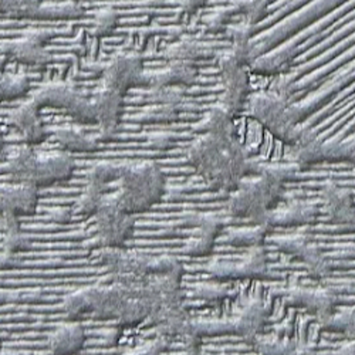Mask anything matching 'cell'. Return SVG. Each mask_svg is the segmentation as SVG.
Listing matches in <instances>:
<instances>
[{
  "label": "cell",
  "mask_w": 355,
  "mask_h": 355,
  "mask_svg": "<svg viewBox=\"0 0 355 355\" xmlns=\"http://www.w3.org/2000/svg\"><path fill=\"white\" fill-rule=\"evenodd\" d=\"M187 158L211 189L232 192L252 172V162L236 132L205 131L188 148Z\"/></svg>",
  "instance_id": "cell-1"
},
{
  "label": "cell",
  "mask_w": 355,
  "mask_h": 355,
  "mask_svg": "<svg viewBox=\"0 0 355 355\" xmlns=\"http://www.w3.org/2000/svg\"><path fill=\"white\" fill-rule=\"evenodd\" d=\"M282 196L283 176L279 171L261 169L250 172L232 191L226 211L233 218L264 225L268 214L282 200Z\"/></svg>",
  "instance_id": "cell-2"
},
{
  "label": "cell",
  "mask_w": 355,
  "mask_h": 355,
  "mask_svg": "<svg viewBox=\"0 0 355 355\" xmlns=\"http://www.w3.org/2000/svg\"><path fill=\"white\" fill-rule=\"evenodd\" d=\"M118 182V199L132 215L151 209L164 198L166 191V178L162 169L151 161L123 166Z\"/></svg>",
  "instance_id": "cell-3"
},
{
  "label": "cell",
  "mask_w": 355,
  "mask_h": 355,
  "mask_svg": "<svg viewBox=\"0 0 355 355\" xmlns=\"http://www.w3.org/2000/svg\"><path fill=\"white\" fill-rule=\"evenodd\" d=\"M287 97L284 88H269L248 97L250 115L284 144L300 128V116Z\"/></svg>",
  "instance_id": "cell-4"
},
{
  "label": "cell",
  "mask_w": 355,
  "mask_h": 355,
  "mask_svg": "<svg viewBox=\"0 0 355 355\" xmlns=\"http://www.w3.org/2000/svg\"><path fill=\"white\" fill-rule=\"evenodd\" d=\"M98 239L105 248H124L135 229V215L130 214L116 192L105 193L94 215Z\"/></svg>",
  "instance_id": "cell-5"
},
{
  "label": "cell",
  "mask_w": 355,
  "mask_h": 355,
  "mask_svg": "<svg viewBox=\"0 0 355 355\" xmlns=\"http://www.w3.org/2000/svg\"><path fill=\"white\" fill-rule=\"evenodd\" d=\"M31 101L40 111L44 107L64 110L78 123L97 124L93 103L85 100L69 83H50L42 87Z\"/></svg>",
  "instance_id": "cell-6"
},
{
  "label": "cell",
  "mask_w": 355,
  "mask_h": 355,
  "mask_svg": "<svg viewBox=\"0 0 355 355\" xmlns=\"http://www.w3.org/2000/svg\"><path fill=\"white\" fill-rule=\"evenodd\" d=\"M246 62L234 54L232 50H226L219 54L218 69L220 73L223 94L219 105L229 111L232 115L242 110L249 97V76L246 71Z\"/></svg>",
  "instance_id": "cell-7"
},
{
  "label": "cell",
  "mask_w": 355,
  "mask_h": 355,
  "mask_svg": "<svg viewBox=\"0 0 355 355\" xmlns=\"http://www.w3.org/2000/svg\"><path fill=\"white\" fill-rule=\"evenodd\" d=\"M145 69L141 55L135 53L116 54L103 67V87L125 96L131 88L144 85Z\"/></svg>",
  "instance_id": "cell-8"
},
{
  "label": "cell",
  "mask_w": 355,
  "mask_h": 355,
  "mask_svg": "<svg viewBox=\"0 0 355 355\" xmlns=\"http://www.w3.org/2000/svg\"><path fill=\"white\" fill-rule=\"evenodd\" d=\"M209 273L219 279H250L261 277L268 273V260L261 246L250 248L248 253L234 261L218 260L206 266Z\"/></svg>",
  "instance_id": "cell-9"
},
{
  "label": "cell",
  "mask_w": 355,
  "mask_h": 355,
  "mask_svg": "<svg viewBox=\"0 0 355 355\" xmlns=\"http://www.w3.org/2000/svg\"><path fill=\"white\" fill-rule=\"evenodd\" d=\"M284 299L295 307L306 309L318 320L331 313L337 307V299L330 288L321 286H304L302 283H291L286 288Z\"/></svg>",
  "instance_id": "cell-10"
},
{
  "label": "cell",
  "mask_w": 355,
  "mask_h": 355,
  "mask_svg": "<svg viewBox=\"0 0 355 355\" xmlns=\"http://www.w3.org/2000/svg\"><path fill=\"white\" fill-rule=\"evenodd\" d=\"M321 214L336 226H355V203L349 191L327 182L321 189Z\"/></svg>",
  "instance_id": "cell-11"
},
{
  "label": "cell",
  "mask_w": 355,
  "mask_h": 355,
  "mask_svg": "<svg viewBox=\"0 0 355 355\" xmlns=\"http://www.w3.org/2000/svg\"><path fill=\"white\" fill-rule=\"evenodd\" d=\"M277 246L286 254L297 257L304 263L309 273L314 279H322L330 273V261L324 253L311 243L306 236L302 234H290L283 239L277 241Z\"/></svg>",
  "instance_id": "cell-12"
},
{
  "label": "cell",
  "mask_w": 355,
  "mask_h": 355,
  "mask_svg": "<svg viewBox=\"0 0 355 355\" xmlns=\"http://www.w3.org/2000/svg\"><path fill=\"white\" fill-rule=\"evenodd\" d=\"M76 169V161L67 151L49 153L36 157L32 184L35 187H49L55 182L67 181Z\"/></svg>",
  "instance_id": "cell-13"
},
{
  "label": "cell",
  "mask_w": 355,
  "mask_h": 355,
  "mask_svg": "<svg viewBox=\"0 0 355 355\" xmlns=\"http://www.w3.org/2000/svg\"><path fill=\"white\" fill-rule=\"evenodd\" d=\"M92 103L96 114V123L100 125L101 137L110 139L116 132L118 125H120L124 96L103 87Z\"/></svg>",
  "instance_id": "cell-14"
},
{
  "label": "cell",
  "mask_w": 355,
  "mask_h": 355,
  "mask_svg": "<svg viewBox=\"0 0 355 355\" xmlns=\"http://www.w3.org/2000/svg\"><path fill=\"white\" fill-rule=\"evenodd\" d=\"M198 77V67L193 62L171 60L159 70L146 73L144 77V87L166 88V87H185L191 85Z\"/></svg>",
  "instance_id": "cell-15"
},
{
  "label": "cell",
  "mask_w": 355,
  "mask_h": 355,
  "mask_svg": "<svg viewBox=\"0 0 355 355\" xmlns=\"http://www.w3.org/2000/svg\"><path fill=\"white\" fill-rule=\"evenodd\" d=\"M288 146V155L299 164H317L327 161V144L320 141L315 132L310 128L300 125L291 141L286 144Z\"/></svg>",
  "instance_id": "cell-16"
},
{
  "label": "cell",
  "mask_w": 355,
  "mask_h": 355,
  "mask_svg": "<svg viewBox=\"0 0 355 355\" xmlns=\"http://www.w3.org/2000/svg\"><path fill=\"white\" fill-rule=\"evenodd\" d=\"M8 121L21 134L26 144L28 145L43 142L47 135L40 118V110L31 100L16 107L9 114Z\"/></svg>",
  "instance_id": "cell-17"
},
{
  "label": "cell",
  "mask_w": 355,
  "mask_h": 355,
  "mask_svg": "<svg viewBox=\"0 0 355 355\" xmlns=\"http://www.w3.org/2000/svg\"><path fill=\"white\" fill-rule=\"evenodd\" d=\"M37 189L31 184H12L0 189V214L10 212L17 216L35 214L39 202Z\"/></svg>",
  "instance_id": "cell-18"
},
{
  "label": "cell",
  "mask_w": 355,
  "mask_h": 355,
  "mask_svg": "<svg viewBox=\"0 0 355 355\" xmlns=\"http://www.w3.org/2000/svg\"><path fill=\"white\" fill-rule=\"evenodd\" d=\"M317 215V206L306 200L279 202L268 214L264 225L270 226H299L311 222Z\"/></svg>",
  "instance_id": "cell-19"
},
{
  "label": "cell",
  "mask_w": 355,
  "mask_h": 355,
  "mask_svg": "<svg viewBox=\"0 0 355 355\" xmlns=\"http://www.w3.org/2000/svg\"><path fill=\"white\" fill-rule=\"evenodd\" d=\"M222 220L219 216H199L196 219V227L188 238L184 253L188 256H206L214 249L216 236L220 230Z\"/></svg>",
  "instance_id": "cell-20"
},
{
  "label": "cell",
  "mask_w": 355,
  "mask_h": 355,
  "mask_svg": "<svg viewBox=\"0 0 355 355\" xmlns=\"http://www.w3.org/2000/svg\"><path fill=\"white\" fill-rule=\"evenodd\" d=\"M2 51L6 57H12L16 62L32 67H46L51 62V54L46 47L28 35L5 43Z\"/></svg>",
  "instance_id": "cell-21"
},
{
  "label": "cell",
  "mask_w": 355,
  "mask_h": 355,
  "mask_svg": "<svg viewBox=\"0 0 355 355\" xmlns=\"http://www.w3.org/2000/svg\"><path fill=\"white\" fill-rule=\"evenodd\" d=\"M84 344L85 330L76 320L57 325L49 337V348L55 355L77 354L83 349Z\"/></svg>",
  "instance_id": "cell-22"
},
{
  "label": "cell",
  "mask_w": 355,
  "mask_h": 355,
  "mask_svg": "<svg viewBox=\"0 0 355 355\" xmlns=\"http://www.w3.org/2000/svg\"><path fill=\"white\" fill-rule=\"evenodd\" d=\"M37 154L33 151L32 145H21L12 151L8 157L6 171L10 176L12 184H32L33 169Z\"/></svg>",
  "instance_id": "cell-23"
},
{
  "label": "cell",
  "mask_w": 355,
  "mask_h": 355,
  "mask_svg": "<svg viewBox=\"0 0 355 355\" xmlns=\"http://www.w3.org/2000/svg\"><path fill=\"white\" fill-rule=\"evenodd\" d=\"M54 138L67 153H94L98 148V142L93 137L71 127L58 128Z\"/></svg>",
  "instance_id": "cell-24"
},
{
  "label": "cell",
  "mask_w": 355,
  "mask_h": 355,
  "mask_svg": "<svg viewBox=\"0 0 355 355\" xmlns=\"http://www.w3.org/2000/svg\"><path fill=\"white\" fill-rule=\"evenodd\" d=\"M211 55L209 46L196 40H181L168 46L164 51V57L168 62L180 60V62H196L199 58Z\"/></svg>",
  "instance_id": "cell-25"
},
{
  "label": "cell",
  "mask_w": 355,
  "mask_h": 355,
  "mask_svg": "<svg viewBox=\"0 0 355 355\" xmlns=\"http://www.w3.org/2000/svg\"><path fill=\"white\" fill-rule=\"evenodd\" d=\"M320 325L325 330H330L338 334H343L345 340H355V311L351 309H338L336 307L321 320Z\"/></svg>",
  "instance_id": "cell-26"
},
{
  "label": "cell",
  "mask_w": 355,
  "mask_h": 355,
  "mask_svg": "<svg viewBox=\"0 0 355 355\" xmlns=\"http://www.w3.org/2000/svg\"><path fill=\"white\" fill-rule=\"evenodd\" d=\"M84 15L80 0H57L40 5L36 19H77Z\"/></svg>",
  "instance_id": "cell-27"
},
{
  "label": "cell",
  "mask_w": 355,
  "mask_h": 355,
  "mask_svg": "<svg viewBox=\"0 0 355 355\" xmlns=\"http://www.w3.org/2000/svg\"><path fill=\"white\" fill-rule=\"evenodd\" d=\"M28 88L31 81L23 74H8L0 71V101H9L23 97Z\"/></svg>",
  "instance_id": "cell-28"
},
{
  "label": "cell",
  "mask_w": 355,
  "mask_h": 355,
  "mask_svg": "<svg viewBox=\"0 0 355 355\" xmlns=\"http://www.w3.org/2000/svg\"><path fill=\"white\" fill-rule=\"evenodd\" d=\"M268 226L266 225H257L253 223L252 227H243V229H238L233 230L229 238H227V243L233 245V246H246V248H256V246H261L264 236L268 233Z\"/></svg>",
  "instance_id": "cell-29"
},
{
  "label": "cell",
  "mask_w": 355,
  "mask_h": 355,
  "mask_svg": "<svg viewBox=\"0 0 355 355\" xmlns=\"http://www.w3.org/2000/svg\"><path fill=\"white\" fill-rule=\"evenodd\" d=\"M104 195H105L104 188L87 182V187L77 202L74 212L83 218L94 216Z\"/></svg>",
  "instance_id": "cell-30"
},
{
  "label": "cell",
  "mask_w": 355,
  "mask_h": 355,
  "mask_svg": "<svg viewBox=\"0 0 355 355\" xmlns=\"http://www.w3.org/2000/svg\"><path fill=\"white\" fill-rule=\"evenodd\" d=\"M233 5L238 15L243 16V20L256 26L269 15L270 0H238Z\"/></svg>",
  "instance_id": "cell-31"
},
{
  "label": "cell",
  "mask_w": 355,
  "mask_h": 355,
  "mask_svg": "<svg viewBox=\"0 0 355 355\" xmlns=\"http://www.w3.org/2000/svg\"><path fill=\"white\" fill-rule=\"evenodd\" d=\"M63 309L66 314L70 317V320H78L81 317H87L92 314V304L90 299H88L87 288L74 291L69 294L63 302Z\"/></svg>",
  "instance_id": "cell-32"
},
{
  "label": "cell",
  "mask_w": 355,
  "mask_h": 355,
  "mask_svg": "<svg viewBox=\"0 0 355 355\" xmlns=\"http://www.w3.org/2000/svg\"><path fill=\"white\" fill-rule=\"evenodd\" d=\"M121 169H123V166H118V165L108 164V162H100V164L94 165L90 169V172H88L87 182L107 189V187L111 182L118 181V178H120V175H121Z\"/></svg>",
  "instance_id": "cell-33"
},
{
  "label": "cell",
  "mask_w": 355,
  "mask_h": 355,
  "mask_svg": "<svg viewBox=\"0 0 355 355\" xmlns=\"http://www.w3.org/2000/svg\"><path fill=\"white\" fill-rule=\"evenodd\" d=\"M234 15H238L234 5H230L227 8H220L219 10L214 12L212 15L208 16V19H206V28H208L211 33H219L229 27V23Z\"/></svg>",
  "instance_id": "cell-34"
},
{
  "label": "cell",
  "mask_w": 355,
  "mask_h": 355,
  "mask_svg": "<svg viewBox=\"0 0 355 355\" xmlns=\"http://www.w3.org/2000/svg\"><path fill=\"white\" fill-rule=\"evenodd\" d=\"M118 13L114 9H103L94 19V35L98 37L111 35L118 24Z\"/></svg>",
  "instance_id": "cell-35"
},
{
  "label": "cell",
  "mask_w": 355,
  "mask_h": 355,
  "mask_svg": "<svg viewBox=\"0 0 355 355\" xmlns=\"http://www.w3.org/2000/svg\"><path fill=\"white\" fill-rule=\"evenodd\" d=\"M290 53L284 49L276 51V53H272L269 55H266L263 58H260V60H257L254 63V67L260 71V73H273L276 70H279L283 64H287L290 62Z\"/></svg>",
  "instance_id": "cell-36"
},
{
  "label": "cell",
  "mask_w": 355,
  "mask_h": 355,
  "mask_svg": "<svg viewBox=\"0 0 355 355\" xmlns=\"http://www.w3.org/2000/svg\"><path fill=\"white\" fill-rule=\"evenodd\" d=\"M31 246V241H28L27 236L21 233V230H12L5 233V241H3V249L5 252L19 254Z\"/></svg>",
  "instance_id": "cell-37"
},
{
  "label": "cell",
  "mask_w": 355,
  "mask_h": 355,
  "mask_svg": "<svg viewBox=\"0 0 355 355\" xmlns=\"http://www.w3.org/2000/svg\"><path fill=\"white\" fill-rule=\"evenodd\" d=\"M42 0H20L13 17H32L36 19Z\"/></svg>",
  "instance_id": "cell-38"
},
{
  "label": "cell",
  "mask_w": 355,
  "mask_h": 355,
  "mask_svg": "<svg viewBox=\"0 0 355 355\" xmlns=\"http://www.w3.org/2000/svg\"><path fill=\"white\" fill-rule=\"evenodd\" d=\"M20 0H0V13L12 16L15 15Z\"/></svg>",
  "instance_id": "cell-39"
},
{
  "label": "cell",
  "mask_w": 355,
  "mask_h": 355,
  "mask_svg": "<svg viewBox=\"0 0 355 355\" xmlns=\"http://www.w3.org/2000/svg\"><path fill=\"white\" fill-rule=\"evenodd\" d=\"M206 3H208V0H182V9L187 13H195L196 10L202 9Z\"/></svg>",
  "instance_id": "cell-40"
},
{
  "label": "cell",
  "mask_w": 355,
  "mask_h": 355,
  "mask_svg": "<svg viewBox=\"0 0 355 355\" xmlns=\"http://www.w3.org/2000/svg\"><path fill=\"white\" fill-rule=\"evenodd\" d=\"M17 263V254L9 253V252H3V254L0 256V269H9V268H15Z\"/></svg>",
  "instance_id": "cell-41"
},
{
  "label": "cell",
  "mask_w": 355,
  "mask_h": 355,
  "mask_svg": "<svg viewBox=\"0 0 355 355\" xmlns=\"http://www.w3.org/2000/svg\"><path fill=\"white\" fill-rule=\"evenodd\" d=\"M51 216H53V219H54L55 222H60V223H64V222L70 220V216H71V214H70V211H69V209H63V208H58V209H54V211H53Z\"/></svg>",
  "instance_id": "cell-42"
},
{
  "label": "cell",
  "mask_w": 355,
  "mask_h": 355,
  "mask_svg": "<svg viewBox=\"0 0 355 355\" xmlns=\"http://www.w3.org/2000/svg\"><path fill=\"white\" fill-rule=\"evenodd\" d=\"M3 150V137H2V132H0V151Z\"/></svg>",
  "instance_id": "cell-43"
},
{
  "label": "cell",
  "mask_w": 355,
  "mask_h": 355,
  "mask_svg": "<svg viewBox=\"0 0 355 355\" xmlns=\"http://www.w3.org/2000/svg\"><path fill=\"white\" fill-rule=\"evenodd\" d=\"M0 349H2V334H0Z\"/></svg>",
  "instance_id": "cell-44"
},
{
  "label": "cell",
  "mask_w": 355,
  "mask_h": 355,
  "mask_svg": "<svg viewBox=\"0 0 355 355\" xmlns=\"http://www.w3.org/2000/svg\"><path fill=\"white\" fill-rule=\"evenodd\" d=\"M0 155H2V151H0Z\"/></svg>",
  "instance_id": "cell-45"
}]
</instances>
